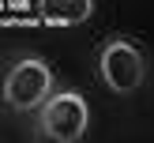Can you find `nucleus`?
Instances as JSON below:
<instances>
[{
	"instance_id": "obj_1",
	"label": "nucleus",
	"mask_w": 154,
	"mask_h": 143,
	"mask_svg": "<svg viewBox=\"0 0 154 143\" xmlns=\"http://www.w3.org/2000/svg\"><path fill=\"white\" fill-rule=\"evenodd\" d=\"M98 72H102L105 87H109L113 94H132V90H139L143 79H147V60H143V53H139L135 42L113 38L102 49V57H98Z\"/></svg>"
},
{
	"instance_id": "obj_2",
	"label": "nucleus",
	"mask_w": 154,
	"mask_h": 143,
	"mask_svg": "<svg viewBox=\"0 0 154 143\" xmlns=\"http://www.w3.org/2000/svg\"><path fill=\"white\" fill-rule=\"evenodd\" d=\"M87 124H90V109H87V98L79 90H57L42 105V132L49 139H57V143L83 139Z\"/></svg>"
},
{
	"instance_id": "obj_3",
	"label": "nucleus",
	"mask_w": 154,
	"mask_h": 143,
	"mask_svg": "<svg viewBox=\"0 0 154 143\" xmlns=\"http://www.w3.org/2000/svg\"><path fill=\"white\" fill-rule=\"evenodd\" d=\"M53 90V68L45 64L42 57H26L8 72L4 79V102L11 109L26 113V109H38V105L49 98Z\"/></svg>"
},
{
	"instance_id": "obj_4",
	"label": "nucleus",
	"mask_w": 154,
	"mask_h": 143,
	"mask_svg": "<svg viewBox=\"0 0 154 143\" xmlns=\"http://www.w3.org/2000/svg\"><path fill=\"white\" fill-rule=\"evenodd\" d=\"M45 26H79L94 15V0H38Z\"/></svg>"
}]
</instances>
